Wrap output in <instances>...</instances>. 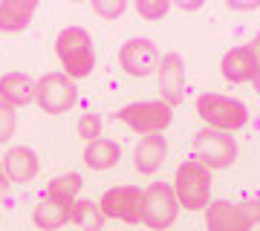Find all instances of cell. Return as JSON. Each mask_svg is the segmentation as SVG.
Masks as SVG:
<instances>
[{"label":"cell","mask_w":260,"mask_h":231,"mask_svg":"<svg viewBox=\"0 0 260 231\" xmlns=\"http://www.w3.org/2000/svg\"><path fill=\"white\" fill-rule=\"evenodd\" d=\"M136 12L145 20H162L171 12V0H136Z\"/></svg>","instance_id":"obj_22"},{"label":"cell","mask_w":260,"mask_h":231,"mask_svg":"<svg viewBox=\"0 0 260 231\" xmlns=\"http://www.w3.org/2000/svg\"><path fill=\"white\" fill-rule=\"evenodd\" d=\"M234 159H237V142L232 139V133L203 127L194 136V162H200L203 168L220 171L229 168Z\"/></svg>","instance_id":"obj_6"},{"label":"cell","mask_w":260,"mask_h":231,"mask_svg":"<svg viewBox=\"0 0 260 231\" xmlns=\"http://www.w3.org/2000/svg\"><path fill=\"white\" fill-rule=\"evenodd\" d=\"M15 124H18V121H15V110H12L9 104L0 102V145L12 139V133H15Z\"/></svg>","instance_id":"obj_24"},{"label":"cell","mask_w":260,"mask_h":231,"mask_svg":"<svg viewBox=\"0 0 260 231\" xmlns=\"http://www.w3.org/2000/svg\"><path fill=\"white\" fill-rule=\"evenodd\" d=\"M35 0H0V32H23L32 23Z\"/></svg>","instance_id":"obj_16"},{"label":"cell","mask_w":260,"mask_h":231,"mask_svg":"<svg viewBox=\"0 0 260 231\" xmlns=\"http://www.w3.org/2000/svg\"><path fill=\"white\" fill-rule=\"evenodd\" d=\"M220 70H223L225 81L246 84V81H254V75H257V70H260V61H257V55H254L251 44H246V46H234V49H229V52L223 55Z\"/></svg>","instance_id":"obj_12"},{"label":"cell","mask_w":260,"mask_h":231,"mask_svg":"<svg viewBox=\"0 0 260 231\" xmlns=\"http://www.w3.org/2000/svg\"><path fill=\"white\" fill-rule=\"evenodd\" d=\"M197 116L205 121V127L223 130V133H234L249 124V107L237 98L220 95V92H203L197 98Z\"/></svg>","instance_id":"obj_2"},{"label":"cell","mask_w":260,"mask_h":231,"mask_svg":"<svg viewBox=\"0 0 260 231\" xmlns=\"http://www.w3.org/2000/svg\"><path fill=\"white\" fill-rule=\"evenodd\" d=\"M174 194H177L179 208L185 211H200L211 203V171L200 162H182L174 174Z\"/></svg>","instance_id":"obj_3"},{"label":"cell","mask_w":260,"mask_h":231,"mask_svg":"<svg viewBox=\"0 0 260 231\" xmlns=\"http://www.w3.org/2000/svg\"><path fill=\"white\" fill-rule=\"evenodd\" d=\"M81 188H84V179L78 174H61L47 185L44 194L58 200V203H64V205H73L78 200V194H81Z\"/></svg>","instance_id":"obj_20"},{"label":"cell","mask_w":260,"mask_h":231,"mask_svg":"<svg viewBox=\"0 0 260 231\" xmlns=\"http://www.w3.org/2000/svg\"><path fill=\"white\" fill-rule=\"evenodd\" d=\"M251 84H254V90L260 92V70H257V75H254V81H251Z\"/></svg>","instance_id":"obj_29"},{"label":"cell","mask_w":260,"mask_h":231,"mask_svg":"<svg viewBox=\"0 0 260 231\" xmlns=\"http://www.w3.org/2000/svg\"><path fill=\"white\" fill-rule=\"evenodd\" d=\"M99 208L104 211L107 220H121L127 225H139L142 222V191L133 188V185H116V188L102 194Z\"/></svg>","instance_id":"obj_8"},{"label":"cell","mask_w":260,"mask_h":231,"mask_svg":"<svg viewBox=\"0 0 260 231\" xmlns=\"http://www.w3.org/2000/svg\"><path fill=\"white\" fill-rule=\"evenodd\" d=\"M0 102L9 104L12 110L26 107L29 102H35V81H32L26 73L0 75Z\"/></svg>","instance_id":"obj_15"},{"label":"cell","mask_w":260,"mask_h":231,"mask_svg":"<svg viewBox=\"0 0 260 231\" xmlns=\"http://www.w3.org/2000/svg\"><path fill=\"white\" fill-rule=\"evenodd\" d=\"M229 9L232 12H251V9H260V0H246V3H240V0H229Z\"/></svg>","instance_id":"obj_25"},{"label":"cell","mask_w":260,"mask_h":231,"mask_svg":"<svg viewBox=\"0 0 260 231\" xmlns=\"http://www.w3.org/2000/svg\"><path fill=\"white\" fill-rule=\"evenodd\" d=\"M121 159V148L113 139H95L84 148V165L93 171H107Z\"/></svg>","instance_id":"obj_18"},{"label":"cell","mask_w":260,"mask_h":231,"mask_svg":"<svg viewBox=\"0 0 260 231\" xmlns=\"http://www.w3.org/2000/svg\"><path fill=\"white\" fill-rule=\"evenodd\" d=\"M3 179H6V176H3V165H0V185H3Z\"/></svg>","instance_id":"obj_30"},{"label":"cell","mask_w":260,"mask_h":231,"mask_svg":"<svg viewBox=\"0 0 260 231\" xmlns=\"http://www.w3.org/2000/svg\"><path fill=\"white\" fill-rule=\"evenodd\" d=\"M55 55L64 67V75H70L73 81L87 78L95 70V49L90 32L81 26H67L58 32L55 38Z\"/></svg>","instance_id":"obj_1"},{"label":"cell","mask_w":260,"mask_h":231,"mask_svg":"<svg viewBox=\"0 0 260 231\" xmlns=\"http://www.w3.org/2000/svg\"><path fill=\"white\" fill-rule=\"evenodd\" d=\"M168 159V139H162V133L156 136L139 139V145L133 148V165L139 174H156Z\"/></svg>","instance_id":"obj_14"},{"label":"cell","mask_w":260,"mask_h":231,"mask_svg":"<svg viewBox=\"0 0 260 231\" xmlns=\"http://www.w3.org/2000/svg\"><path fill=\"white\" fill-rule=\"evenodd\" d=\"M254 222L249 220L246 208L229 200H211L205 205V228L208 231H251Z\"/></svg>","instance_id":"obj_11"},{"label":"cell","mask_w":260,"mask_h":231,"mask_svg":"<svg viewBox=\"0 0 260 231\" xmlns=\"http://www.w3.org/2000/svg\"><path fill=\"white\" fill-rule=\"evenodd\" d=\"M35 102L47 116H61L78 102V87L64 73H47L35 81Z\"/></svg>","instance_id":"obj_5"},{"label":"cell","mask_w":260,"mask_h":231,"mask_svg":"<svg viewBox=\"0 0 260 231\" xmlns=\"http://www.w3.org/2000/svg\"><path fill=\"white\" fill-rule=\"evenodd\" d=\"M75 130H78V136L87 145L95 142V139H102V116L99 113H84L81 119H78V124H75Z\"/></svg>","instance_id":"obj_21"},{"label":"cell","mask_w":260,"mask_h":231,"mask_svg":"<svg viewBox=\"0 0 260 231\" xmlns=\"http://www.w3.org/2000/svg\"><path fill=\"white\" fill-rule=\"evenodd\" d=\"M177 6H179V9H182V12H197V9H200V6H203V3H200V0H194V3H185V0H179Z\"/></svg>","instance_id":"obj_27"},{"label":"cell","mask_w":260,"mask_h":231,"mask_svg":"<svg viewBox=\"0 0 260 231\" xmlns=\"http://www.w3.org/2000/svg\"><path fill=\"white\" fill-rule=\"evenodd\" d=\"M156 75H159V102H165L174 110L185 98V61H182V55L168 52L159 61Z\"/></svg>","instance_id":"obj_10"},{"label":"cell","mask_w":260,"mask_h":231,"mask_svg":"<svg viewBox=\"0 0 260 231\" xmlns=\"http://www.w3.org/2000/svg\"><path fill=\"white\" fill-rule=\"evenodd\" d=\"M179 214V203L174 188L165 182H150L142 191V222L153 231H165L174 225Z\"/></svg>","instance_id":"obj_4"},{"label":"cell","mask_w":260,"mask_h":231,"mask_svg":"<svg viewBox=\"0 0 260 231\" xmlns=\"http://www.w3.org/2000/svg\"><path fill=\"white\" fill-rule=\"evenodd\" d=\"M246 214H249L251 222H260V200H251V203H243Z\"/></svg>","instance_id":"obj_26"},{"label":"cell","mask_w":260,"mask_h":231,"mask_svg":"<svg viewBox=\"0 0 260 231\" xmlns=\"http://www.w3.org/2000/svg\"><path fill=\"white\" fill-rule=\"evenodd\" d=\"M70 222H75L81 231H102L107 217L93 200H75L73 208H70Z\"/></svg>","instance_id":"obj_19"},{"label":"cell","mask_w":260,"mask_h":231,"mask_svg":"<svg viewBox=\"0 0 260 231\" xmlns=\"http://www.w3.org/2000/svg\"><path fill=\"white\" fill-rule=\"evenodd\" d=\"M251 49H254V55H257V61H260V38L254 41V44H251Z\"/></svg>","instance_id":"obj_28"},{"label":"cell","mask_w":260,"mask_h":231,"mask_svg":"<svg viewBox=\"0 0 260 231\" xmlns=\"http://www.w3.org/2000/svg\"><path fill=\"white\" fill-rule=\"evenodd\" d=\"M127 3L124 0H93V12L104 20H116L119 15H124Z\"/></svg>","instance_id":"obj_23"},{"label":"cell","mask_w":260,"mask_h":231,"mask_svg":"<svg viewBox=\"0 0 260 231\" xmlns=\"http://www.w3.org/2000/svg\"><path fill=\"white\" fill-rule=\"evenodd\" d=\"M70 208L73 205H64V203H58V200L44 194L38 200V205L32 208V222L41 231H55V228H61V225L70 222Z\"/></svg>","instance_id":"obj_17"},{"label":"cell","mask_w":260,"mask_h":231,"mask_svg":"<svg viewBox=\"0 0 260 231\" xmlns=\"http://www.w3.org/2000/svg\"><path fill=\"white\" fill-rule=\"evenodd\" d=\"M116 119L121 121V124H127L130 130H136V133H142V136H156V133H162V130L171 124V119H174V110L168 107L165 102H133L127 104V107H121L119 113H116Z\"/></svg>","instance_id":"obj_7"},{"label":"cell","mask_w":260,"mask_h":231,"mask_svg":"<svg viewBox=\"0 0 260 231\" xmlns=\"http://www.w3.org/2000/svg\"><path fill=\"white\" fill-rule=\"evenodd\" d=\"M0 165H3V176L15 185H23L29 179H35L38 176V156L32 148H9L6 150V156L0 159Z\"/></svg>","instance_id":"obj_13"},{"label":"cell","mask_w":260,"mask_h":231,"mask_svg":"<svg viewBox=\"0 0 260 231\" xmlns=\"http://www.w3.org/2000/svg\"><path fill=\"white\" fill-rule=\"evenodd\" d=\"M159 61H162V55H159L156 44L150 38H130L119 49L121 70L127 75H133V78H148V75H153L159 70Z\"/></svg>","instance_id":"obj_9"}]
</instances>
